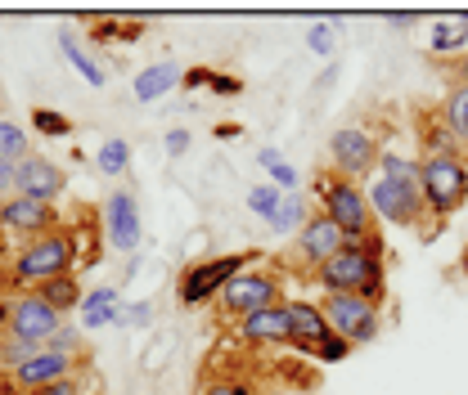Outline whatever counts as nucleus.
<instances>
[{"instance_id":"19","label":"nucleus","mask_w":468,"mask_h":395,"mask_svg":"<svg viewBox=\"0 0 468 395\" xmlns=\"http://www.w3.org/2000/svg\"><path fill=\"white\" fill-rule=\"evenodd\" d=\"M180 77H185V68H180V63H172V58H163V63H149V68H140V72H135V81H131V95H135L140 104H154V99L172 95L176 86H180Z\"/></svg>"},{"instance_id":"40","label":"nucleus","mask_w":468,"mask_h":395,"mask_svg":"<svg viewBox=\"0 0 468 395\" xmlns=\"http://www.w3.org/2000/svg\"><path fill=\"white\" fill-rule=\"evenodd\" d=\"M189 140H194V135H189L185 126H176V130L163 135V153H167V158H185V153H189Z\"/></svg>"},{"instance_id":"32","label":"nucleus","mask_w":468,"mask_h":395,"mask_svg":"<svg viewBox=\"0 0 468 395\" xmlns=\"http://www.w3.org/2000/svg\"><path fill=\"white\" fill-rule=\"evenodd\" d=\"M32 130L37 135H55V140H68L72 135V121L55 109H32Z\"/></svg>"},{"instance_id":"27","label":"nucleus","mask_w":468,"mask_h":395,"mask_svg":"<svg viewBox=\"0 0 468 395\" xmlns=\"http://www.w3.org/2000/svg\"><path fill=\"white\" fill-rule=\"evenodd\" d=\"M144 36V27L135 23V18H90V41L100 46V41H113V46H131V41H140Z\"/></svg>"},{"instance_id":"30","label":"nucleus","mask_w":468,"mask_h":395,"mask_svg":"<svg viewBox=\"0 0 468 395\" xmlns=\"http://www.w3.org/2000/svg\"><path fill=\"white\" fill-rule=\"evenodd\" d=\"M46 350H58V355H86V328L72 324V319H63L58 333L46 341Z\"/></svg>"},{"instance_id":"13","label":"nucleus","mask_w":468,"mask_h":395,"mask_svg":"<svg viewBox=\"0 0 468 395\" xmlns=\"http://www.w3.org/2000/svg\"><path fill=\"white\" fill-rule=\"evenodd\" d=\"M58 225H63V216H58L55 203H37V198H23V193H9L0 203V238H9L18 247Z\"/></svg>"},{"instance_id":"46","label":"nucleus","mask_w":468,"mask_h":395,"mask_svg":"<svg viewBox=\"0 0 468 395\" xmlns=\"http://www.w3.org/2000/svg\"><path fill=\"white\" fill-rule=\"evenodd\" d=\"M0 99H5V90H0Z\"/></svg>"},{"instance_id":"5","label":"nucleus","mask_w":468,"mask_h":395,"mask_svg":"<svg viewBox=\"0 0 468 395\" xmlns=\"http://www.w3.org/2000/svg\"><path fill=\"white\" fill-rule=\"evenodd\" d=\"M365 198H369L374 221H388V225H397V229H414L419 238H437V229L428 221V203H423L419 180H388V175H374L369 189H365Z\"/></svg>"},{"instance_id":"42","label":"nucleus","mask_w":468,"mask_h":395,"mask_svg":"<svg viewBox=\"0 0 468 395\" xmlns=\"http://www.w3.org/2000/svg\"><path fill=\"white\" fill-rule=\"evenodd\" d=\"M257 162H261V171H271L275 162H284V149H280V144H261V149H257Z\"/></svg>"},{"instance_id":"45","label":"nucleus","mask_w":468,"mask_h":395,"mask_svg":"<svg viewBox=\"0 0 468 395\" xmlns=\"http://www.w3.org/2000/svg\"><path fill=\"white\" fill-rule=\"evenodd\" d=\"M460 275H464V279H468V243H464V247H460Z\"/></svg>"},{"instance_id":"31","label":"nucleus","mask_w":468,"mask_h":395,"mask_svg":"<svg viewBox=\"0 0 468 395\" xmlns=\"http://www.w3.org/2000/svg\"><path fill=\"white\" fill-rule=\"evenodd\" d=\"M351 350H356V346H347V341L338 338V333H329V338H320V341H315V346H311L306 355H311L315 364H343V359H347Z\"/></svg>"},{"instance_id":"36","label":"nucleus","mask_w":468,"mask_h":395,"mask_svg":"<svg viewBox=\"0 0 468 395\" xmlns=\"http://www.w3.org/2000/svg\"><path fill=\"white\" fill-rule=\"evenodd\" d=\"M266 175H271V184H275L280 193H302V171L292 167L289 158H284V162H275Z\"/></svg>"},{"instance_id":"26","label":"nucleus","mask_w":468,"mask_h":395,"mask_svg":"<svg viewBox=\"0 0 468 395\" xmlns=\"http://www.w3.org/2000/svg\"><path fill=\"white\" fill-rule=\"evenodd\" d=\"M437 109L446 117V126L455 130V140L464 144V158H468V86H455V81H451V90H446V99H441Z\"/></svg>"},{"instance_id":"34","label":"nucleus","mask_w":468,"mask_h":395,"mask_svg":"<svg viewBox=\"0 0 468 395\" xmlns=\"http://www.w3.org/2000/svg\"><path fill=\"white\" fill-rule=\"evenodd\" d=\"M198 395H261L257 391V382H248V378H207Z\"/></svg>"},{"instance_id":"16","label":"nucleus","mask_w":468,"mask_h":395,"mask_svg":"<svg viewBox=\"0 0 468 395\" xmlns=\"http://www.w3.org/2000/svg\"><path fill=\"white\" fill-rule=\"evenodd\" d=\"M234 338L243 346H292V324H289V306H271L257 310L248 319L234 324Z\"/></svg>"},{"instance_id":"20","label":"nucleus","mask_w":468,"mask_h":395,"mask_svg":"<svg viewBox=\"0 0 468 395\" xmlns=\"http://www.w3.org/2000/svg\"><path fill=\"white\" fill-rule=\"evenodd\" d=\"M77 315H81L77 324H81L86 333H100V328H109V324H117V315H122V292H117L113 283H100V287H90Z\"/></svg>"},{"instance_id":"35","label":"nucleus","mask_w":468,"mask_h":395,"mask_svg":"<svg viewBox=\"0 0 468 395\" xmlns=\"http://www.w3.org/2000/svg\"><path fill=\"white\" fill-rule=\"evenodd\" d=\"M90 391H95V378L77 373V378H63L55 387H41V391H27V395H90Z\"/></svg>"},{"instance_id":"33","label":"nucleus","mask_w":468,"mask_h":395,"mask_svg":"<svg viewBox=\"0 0 468 395\" xmlns=\"http://www.w3.org/2000/svg\"><path fill=\"white\" fill-rule=\"evenodd\" d=\"M41 346H27V341H14V338H5L0 333V373H14L23 359H32Z\"/></svg>"},{"instance_id":"14","label":"nucleus","mask_w":468,"mask_h":395,"mask_svg":"<svg viewBox=\"0 0 468 395\" xmlns=\"http://www.w3.org/2000/svg\"><path fill=\"white\" fill-rule=\"evenodd\" d=\"M100 216H104V238H109V247H113V252H122V256H135V252H140V243H144L140 198H135L131 189H122V184H117L113 193L104 198Z\"/></svg>"},{"instance_id":"1","label":"nucleus","mask_w":468,"mask_h":395,"mask_svg":"<svg viewBox=\"0 0 468 395\" xmlns=\"http://www.w3.org/2000/svg\"><path fill=\"white\" fill-rule=\"evenodd\" d=\"M81 265V229L58 225L23 247H14V256L0 270V287L5 292H27L37 283H50L58 275H77Z\"/></svg>"},{"instance_id":"11","label":"nucleus","mask_w":468,"mask_h":395,"mask_svg":"<svg viewBox=\"0 0 468 395\" xmlns=\"http://www.w3.org/2000/svg\"><path fill=\"white\" fill-rule=\"evenodd\" d=\"M77 373H90V355H58V350H37L32 359H23L14 373H5V387L14 395L41 391V387H55L63 378H77Z\"/></svg>"},{"instance_id":"8","label":"nucleus","mask_w":468,"mask_h":395,"mask_svg":"<svg viewBox=\"0 0 468 395\" xmlns=\"http://www.w3.org/2000/svg\"><path fill=\"white\" fill-rule=\"evenodd\" d=\"M63 315L50 310L32 287L27 292H5L0 296V333L14 341H27V346H46L58 333Z\"/></svg>"},{"instance_id":"6","label":"nucleus","mask_w":468,"mask_h":395,"mask_svg":"<svg viewBox=\"0 0 468 395\" xmlns=\"http://www.w3.org/2000/svg\"><path fill=\"white\" fill-rule=\"evenodd\" d=\"M252 261H257V252H217V256L189 261V265L180 270V279H176V301H180L185 310L212 306V301L221 296V287H226L239 270H248Z\"/></svg>"},{"instance_id":"15","label":"nucleus","mask_w":468,"mask_h":395,"mask_svg":"<svg viewBox=\"0 0 468 395\" xmlns=\"http://www.w3.org/2000/svg\"><path fill=\"white\" fill-rule=\"evenodd\" d=\"M14 193L23 198H37V203H55L68 193V171L58 167L55 158L46 153H27L18 167H14Z\"/></svg>"},{"instance_id":"39","label":"nucleus","mask_w":468,"mask_h":395,"mask_svg":"<svg viewBox=\"0 0 468 395\" xmlns=\"http://www.w3.org/2000/svg\"><path fill=\"white\" fill-rule=\"evenodd\" d=\"M207 90H212V95H221V99H234V95H243V81H239V77H230V72H217V68H212Z\"/></svg>"},{"instance_id":"41","label":"nucleus","mask_w":468,"mask_h":395,"mask_svg":"<svg viewBox=\"0 0 468 395\" xmlns=\"http://www.w3.org/2000/svg\"><path fill=\"white\" fill-rule=\"evenodd\" d=\"M207 81H212V68H185V77H180L185 90H203Z\"/></svg>"},{"instance_id":"37","label":"nucleus","mask_w":468,"mask_h":395,"mask_svg":"<svg viewBox=\"0 0 468 395\" xmlns=\"http://www.w3.org/2000/svg\"><path fill=\"white\" fill-rule=\"evenodd\" d=\"M117 324H122V328H149V324H154V301H131V306H122Z\"/></svg>"},{"instance_id":"43","label":"nucleus","mask_w":468,"mask_h":395,"mask_svg":"<svg viewBox=\"0 0 468 395\" xmlns=\"http://www.w3.org/2000/svg\"><path fill=\"white\" fill-rule=\"evenodd\" d=\"M451 81H455V86H468V55L451 58Z\"/></svg>"},{"instance_id":"9","label":"nucleus","mask_w":468,"mask_h":395,"mask_svg":"<svg viewBox=\"0 0 468 395\" xmlns=\"http://www.w3.org/2000/svg\"><path fill=\"white\" fill-rule=\"evenodd\" d=\"M343 247H347L343 229L334 225L324 212H311V216H306V225L297 229V238H292V252L280 261V270H289V275H306V283H311V275H315L324 261H334Z\"/></svg>"},{"instance_id":"18","label":"nucleus","mask_w":468,"mask_h":395,"mask_svg":"<svg viewBox=\"0 0 468 395\" xmlns=\"http://www.w3.org/2000/svg\"><path fill=\"white\" fill-rule=\"evenodd\" d=\"M284 306H289V324H292V350L306 355L320 338H329V319H324L320 301H311V296H289Z\"/></svg>"},{"instance_id":"21","label":"nucleus","mask_w":468,"mask_h":395,"mask_svg":"<svg viewBox=\"0 0 468 395\" xmlns=\"http://www.w3.org/2000/svg\"><path fill=\"white\" fill-rule=\"evenodd\" d=\"M428 55H437V58L468 55V14H451V18H437V23H432V32H428Z\"/></svg>"},{"instance_id":"24","label":"nucleus","mask_w":468,"mask_h":395,"mask_svg":"<svg viewBox=\"0 0 468 395\" xmlns=\"http://www.w3.org/2000/svg\"><path fill=\"white\" fill-rule=\"evenodd\" d=\"M27 153H32V140H27V130H23L14 117L0 113V167H18Z\"/></svg>"},{"instance_id":"22","label":"nucleus","mask_w":468,"mask_h":395,"mask_svg":"<svg viewBox=\"0 0 468 395\" xmlns=\"http://www.w3.org/2000/svg\"><path fill=\"white\" fill-rule=\"evenodd\" d=\"M32 292H37L50 310H58L63 319H68L72 310H81V301H86V287H81L77 275H58V279H50V283H37Z\"/></svg>"},{"instance_id":"12","label":"nucleus","mask_w":468,"mask_h":395,"mask_svg":"<svg viewBox=\"0 0 468 395\" xmlns=\"http://www.w3.org/2000/svg\"><path fill=\"white\" fill-rule=\"evenodd\" d=\"M378 153H383V144L365 126H338L329 135V171H338L343 180L360 184L365 175H374L378 171Z\"/></svg>"},{"instance_id":"17","label":"nucleus","mask_w":468,"mask_h":395,"mask_svg":"<svg viewBox=\"0 0 468 395\" xmlns=\"http://www.w3.org/2000/svg\"><path fill=\"white\" fill-rule=\"evenodd\" d=\"M423 158H464V144H460L455 130L446 126L441 109H423V113H419V162H423Z\"/></svg>"},{"instance_id":"25","label":"nucleus","mask_w":468,"mask_h":395,"mask_svg":"<svg viewBox=\"0 0 468 395\" xmlns=\"http://www.w3.org/2000/svg\"><path fill=\"white\" fill-rule=\"evenodd\" d=\"M306 216H311L306 193H284V203H280V212H275V221H271V234H280V238H297V229L306 225Z\"/></svg>"},{"instance_id":"28","label":"nucleus","mask_w":468,"mask_h":395,"mask_svg":"<svg viewBox=\"0 0 468 395\" xmlns=\"http://www.w3.org/2000/svg\"><path fill=\"white\" fill-rule=\"evenodd\" d=\"M280 203H284V193H280L271 180H261V184H252V189H248V212H252L261 225H271V221H275Z\"/></svg>"},{"instance_id":"3","label":"nucleus","mask_w":468,"mask_h":395,"mask_svg":"<svg viewBox=\"0 0 468 395\" xmlns=\"http://www.w3.org/2000/svg\"><path fill=\"white\" fill-rule=\"evenodd\" d=\"M289 296H284V270H275V265H248V270H239L226 287H221V296L212 301V310H217V319L221 324H239V319H248V315H257V310H271V306H284Z\"/></svg>"},{"instance_id":"38","label":"nucleus","mask_w":468,"mask_h":395,"mask_svg":"<svg viewBox=\"0 0 468 395\" xmlns=\"http://www.w3.org/2000/svg\"><path fill=\"white\" fill-rule=\"evenodd\" d=\"M334 46H338V36H334L329 23H315V27L306 32V50H311V55H334Z\"/></svg>"},{"instance_id":"29","label":"nucleus","mask_w":468,"mask_h":395,"mask_svg":"<svg viewBox=\"0 0 468 395\" xmlns=\"http://www.w3.org/2000/svg\"><path fill=\"white\" fill-rule=\"evenodd\" d=\"M95 167L104 171V175H109V180H117V175H126V171H131V144H126V140H104V144H100V153H95Z\"/></svg>"},{"instance_id":"2","label":"nucleus","mask_w":468,"mask_h":395,"mask_svg":"<svg viewBox=\"0 0 468 395\" xmlns=\"http://www.w3.org/2000/svg\"><path fill=\"white\" fill-rule=\"evenodd\" d=\"M383 234L374 229V234H365V238H356L347 243L334 261H324L311 283L320 287V292H351V296H365V301H374V306H383L388 301V265H383Z\"/></svg>"},{"instance_id":"7","label":"nucleus","mask_w":468,"mask_h":395,"mask_svg":"<svg viewBox=\"0 0 468 395\" xmlns=\"http://www.w3.org/2000/svg\"><path fill=\"white\" fill-rule=\"evenodd\" d=\"M419 189H423L432 229H441L468 203V162L464 158H423L419 162Z\"/></svg>"},{"instance_id":"4","label":"nucleus","mask_w":468,"mask_h":395,"mask_svg":"<svg viewBox=\"0 0 468 395\" xmlns=\"http://www.w3.org/2000/svg\"><path fill=\"white\" fill-rule=\"evenodd\" d=\"M311 193H315V212H324L334 225L343 229V238L356 243V238H365V234H374L378 221H374V212H369V198H365V189L356 184V180H343L338 171H320L315 180H311Z\"/></svg>"},{"instance_id":"44","label":"nucleus","mask_w":468,"mask_h":395,"mask_svg":"<svg viewBox=\"0 0 468 395\" xmlns=\"http://www.w3.org/2000/svg\"><path fill=\"white\" fill-rule=\"evenodd\" d=\"M14 193V167H0V203Z\"/></svg>"},{"instance_id":"10","label":"nucleus","mask_w":468,"mask_h":395,"mask_svg":"<svg viewBox=\"0 0 468 395\" xmlns=\"http://www.w3.org/2000/svg\"><path fill=\"white\" fill-rule=\"evenodd\" d=\"M320 310L329 319V333L347 341V346H369L383 333V306L365 301V296H351V292H324L320 296Z\"/></svg>"},{"instance_id":"23","label":"nucleus","mask_w":468,"mask_h":395,"mask_svg":"<svg viewBox=\"0 0 468 395\" xmlns=\"http://www.w3.org/2000/svg\"><path fill=\"white\" fill-rule=\"evenodd\" d=\"M58 50H63V58L77 68V77H81V81H90L95 90H100V86H109V72L100 68V58L86 50V41H81L77 32H58Z\"/></svg>"}]
</instances>
